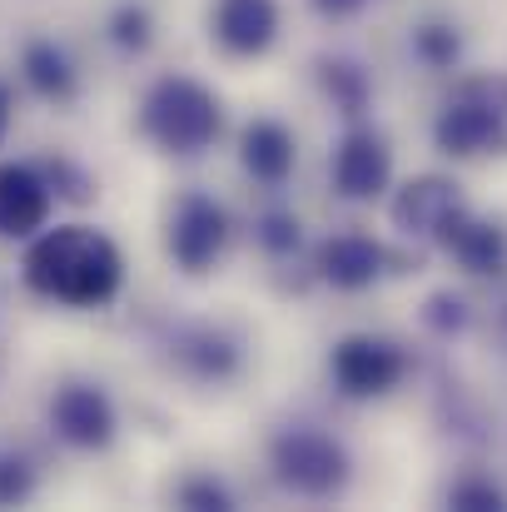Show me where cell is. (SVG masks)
I'll return each instance as SVG.
<instances>
[{"mask_svg":"<svg viewBox=\"0 0 507 512\" xmlns=\"http://www.w3.org/2000/svg\"><path fill=\"white\" fill-rule=\"evenodd\" d=\"M269 468H274V478L289 493H299L309 503L338 498L348 488V478H353V463H348L343 443L329 438V433H319V428H284V433H274Z\"/></svg>","mask_w":507,"mask_h":512,"instance_id":"4","label":"cell"},{"mask_svg":"<svg viewBox=\"0 0 507 512\" xmlns=\"http://www.w3.org/2000/svg\"><path fill=\"white\" fill-rule=\"evenodd\" d=\"M433 145L453 160L507 155V75H468L433 120Z\"/></svg>","mask_w":507,"mask_h":512,"instance_id":"3","label":"cell"},{"mask_svg":"<svg viewBox=\"0 0 507 512\" xmlns=\"http://www.w3.org/2000/svg\"><path fill=\"white\" fill-rule=\"evenodd\" d=\"M294 160H299V145L289 135V125L279 120H249L244 135H239V165L249 179L279 189L289 174H294Z\"/></svg>","mask_w":507,"mask_h":512,"instance_id":"14","label":"cell"},{"mask_svg":"<svg viewBox=\"0 0 507 512\" xmlns=\"http://www.w3.org/2000/svg\"><path fill=\"white\" fill-rule=\"evenodd\" d=\"M50 428L60 443L80 448V453H105L120 433V418H115V403L100 383H60L55 398H50Z\"/></svg>","mask_w":507,"mask_h":512,"instance_id":"7","label":"cell"},{"mask_svg":"<svg viewBox=\"0 0 507 512\" xmlns=\"http://www.w3.org/2000/svg\"><path fill=\"white\" fill-rule=\"evenodd\" d=\"M329 373L343 398H383L408 378V353L378 334H348L334 343Z\"/></svg>","mask_w":507,"mask_h":512,"instance_id":"5","label":"cell"},{"mask_svg":"<svg viewBox=\"0 0 507 512\" xmlns=\"http://www.w3.org/2000/svg\"><path fill=\"white\" fill-rule=\"evenodd\" d=\"M433 244L448 259H458L468 274H483V279L507 274V229L493 219H478L468 204H453L443 214V224L433 229Z\"/></svg>","mask_w":507,"mask_h":512,"instance_id":"8","label":"cell"},{"mask_svg":"<svg viewBox=\"0 0 507 512\" xmlns=\"http://www.w3.org/2000/svg\"><path fill=\"white\" fill-rule=\"evenodd\" d=\"M254 239H259V249L269 254V259H289V254H299V219L289 214V209H264L259 214V224H254Z\"/></svg>","mask_w":507,"mask_h":512,"instance_id":"20","label":"cell"},{"mask_svg":"<svg viewBox=\"0 0 507 512\" xmlns=\"http://www.w3.org/2000/svg\"><path fill=\"white\" fill-rule=\"evenodd\" d=\"M393 179V150L388 140L373 130V125H353L334 150V189L343 199L363 204V199H378Z\"/></svg>","mask_w":507,"mask_h":512,"instance_id":"10","label":"cell"},{"mask_svg":"<svg viewBox=\"0 0 507 512\" xmlns=\"http://www.w3.org/2000/svg\"><path fill=\"white\" fill-rule=\"evenodd\" d=\"M20 70H25V85L50 105H70L80 95V70L65 55V45H55V40H30L20 50Z\"/></svg>","mask_w":507,"mask_h":512,"instance_id":"16","label":"cell"},{"mask_svg":"<svg viewBox=\"0 0 507 512\" xmlns=\"http://www.w3.org/2000/svg\"><path fill=\"white\" fill-rule=\"evenodd\" d=\"M309 5H314L324 20H348V15H358L368 0H309Z\"/></svg>","mask_w":507,"mask_h":512,"instance_id":"26","label":"cell"},{"mask_svg":"<svg viewBox=\"0 0 507 512\" xmlns=\"http://www.w3.org/2000/svg\"><path fill=\"white\" fill-rule=\"evenodd\" d=\"M413 55H418L428 70H453L458 55H463V40H458V30H453L448 20H428V25L413 30Z\"/></svg>","mask_w":507,"mask_h":512,"instance_id":"18","label":"cell"},{"mask_svg":"<svg viewBox=\"0 0 507 512\" xmlns=\"http://www.w3.org/2000/svg\"><path fill=\"white\" fill-rule=\"evenodd\" d=\"M179 508L229 512V508H234V493H229L219 478H184V483H179Z\"/></svg>","mask_w":507,"mask_h":512,"instance_id":"23","label":"cell"},{"mask_svg":"<svg viewBox=\"0 0 507 512\" xmlns=\"http://www.w3.org/2000/svg\"><path fill=\"white\" fill-rule=\"evenodd\" d=\"M35 483H40V473L25 453H0V508L25 503L35 493Z\"/></svg>","mask_w":507,"mask_h":512,"instance_id":"21","label":"cell"},{"mask_svg":"<svg viewBox=\"0 0 507 512\" xmlns=\"http://www.w3.org/2000/svg\"><path fill=\"white\" fill-rule=\"evenodd\" d=\"M5 125H10V90L0 85V140H5Z\"/></svg>","mask_w":507,"mask_h":512,"instance_id":"27","label":"cell"},{"mask_svg":"<svg viewBox=\"0 0 507 512\" xmlns=\"http://www.w3.org/2000/svg\"><path fill=\"white\" fill-rule=\"evenodd\" d=\"M319 279L334 284L343 294H358V289H373L383 274L403 269V254H393L388 244L368 239V234H334L319 244Z\"/></svg>","mask_w":507,"mask_h":512,"instance_id":"9","label":"cell"},{"mask_svg":"<svg viewBox=\"0 0 507 512\" xmlns=\"http://www.w3.org/2000/svg\"><path fill=\"white\" fill-rule=\"evenodd\" d=\"M140 130L155 150L194 160V155L214 150V140L224 135V105L209 85H199L189 75H165L140 100Z\"/></svg>","mask_w":507,"mask_h":512,"instance_id":"2","label":"cell"},{"mask_svg":"<svg viewBox=\"0 0 507 512\" xmlns=\"http://www.w3.org/2000/svg\"><path fill=\"white\" fill-rule=\"evenodd\" d=\"M50 179L35 165H0V239H35L50 219Z\"/></svg>","mask_w":507,"mask_h":512,"instance_id":"11","label":"cell"},{"mask_svg":"<svg viewBox=\"0 0 507 512\" xmlns=\"http://www.w3.org/2000/svg\"><path fill=\"white\" fill-rule=\"evenodd\" d=\"M319 80H324V95L334 100V110L338 115H348V120H358V115L368 110V100H373V80H368V70H363L358 60H348V55L319 60Z\"/></svg>","mask_w":507,"mask_h":512,"instance_id":"17","label":"cell"},{"mask_svg":"<svg viewBox=\"0 0 507 512\" xmlns=\"http://www.w3.org/2000/svg\"><path fill=\"white\" fill-rule=\"evenodd\" d=\"M125 284V254L95 224L40 229L25 249V289L65 309H105Z\"/></svg>","mask_w":507,"mask_h":512,"instance_id":"1","label":"cell"},{"mask_svg":"<svg viewBox=\"0 0 507 512\" xmlns=\"http://www.w3.org/2000/svg\"><path fill=\"white\" fill-rule=\"evenodd\" d=\"M214 40L234 60H254L279 40V0H214Z\"/></svg>","mask_w":507,"mask_h":512,"instance_id":"13","label":"cell"},{"mask_svg":"<svg viewBox=\"0 0 507 512\" xmlns=\"http://www.w3.org/2000/svg\"><path fill=\"white\" fill-rule=\"evenodd\" d=\"M423 324H428L433 334L453 339V334H463V329H468V304H463L458 294H433V299H428V309H423Z\"/></svg>","mask_w":507,"mask_h":512,"instance_id":"24","label":"cell"},{"mask_svg":"<svg viewBox=\"0 0 507 512\" xmlns=\"http://www.w3.org/2000/svg\"><path fill=\"white\" fill-rule=\"evenodd\" d=\"M448 508H458V512H503L507 498H503V488H498L493 478H463V483L448 488Z\"/></svg>","mask_w":507,"mask_h":512,"instance_id":"22","label":"cell"},{"mask_svg":"<svg viewBox=\"0 0 507 512\" xmlns=\"http://www.w3.org/2000/svg\"><path fill=\"white\" fill-rule=\"evenodd\" d=\"M503 339H507V309H503Z\"/></svg>","mask_w":507,"mask_h":512,"instance_id":"28","label":"cell"},{"mask_svg":"<svg viewBox=\"0 0 507 512\" xmlns=\"http://www.w3.org/2000/svg\"><path fill=\"white\" fill-rule=\"evenodd\" d=\"M45 179H50V189L65 194V199H90V194H95L90 174H80L70 160H50V165H45Z\"/></svg>","mask_w":507,"mask_h":512,"instance_id":"25","label":"cell"},{"mask_svg":"<svg viewBox=\"0 0 507 512\" xmlns=\"http://www.w3.org/2000/svg\"><path fill=\"white\" fill-rule=\"evenodd\" d=\"M453 204H463L458 184L443 179V174H423V179H408V184L398 189V199H393V224H398L403 234H413V239H433V229L443 224V214H448Z\"/></svg>","mask_w":507,"mask_h":512,"instance_id":"15","label":"cell"},{"mask_svg":"<svg viewBox=\"0 0 507 512\" xmlns=\"http://www.w3.org/2000/svg\"><path fill=\"white\" fill-rule=\"evenodd\" d=\"M110 40H115L125 55H140V50H150V40H155V15H150L140 0H125V5H115V15H110Z\"/></svg>","mask_w":507,"mask_h":512,"instance_id":"19","label":"cell"},{"mask_svg":"<svg viewBox=\"0 0 507 512\" xmlns=\"http://www.w3.org/2000/svg\"><path fill=\"white\" fill-rule=\"evenodd\" d=\"M229 249V214L209 194L189 189L169 214V259L184 274H209Z\"/></svg>","mask_w":507,"mask_h":512,"instance_id":"6","label":"cell"},{"mask_svg":"<svg viewBox=\"0 0 507 512\" xmlns=\"http://www.w3.org/2000/svg\"><path fill=\"white\" fill-rule=\"evenodd\" d=\"M169 353H174V363H179L194 383H229V378L244 368V343L234 339L229 329H214V324L174 329Z\"/></svg>","mask_w":507,"mask_h":512,"instance_id":"12","label":"cell"}]
</instances>
